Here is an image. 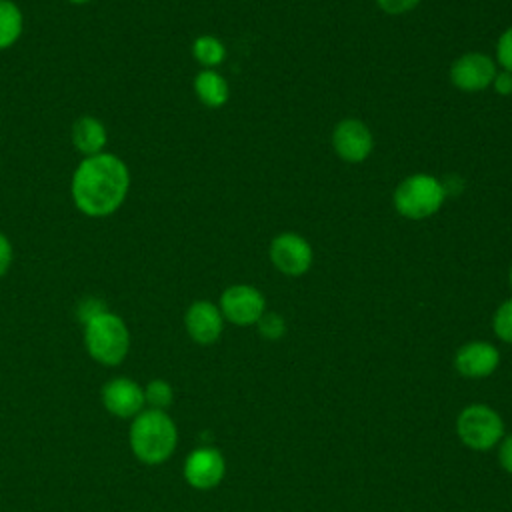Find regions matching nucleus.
<instances>
[{
	"label": "nucleus",
	"instance_id": "f257e3e1",
	"mask_svg": "<svg viewBox=\"0 0 512 512\" xmlns=\"http://www.w3.org/2000/svg\"><path fill=\"white\" fill-rule=\"evenodd\" d=\"M128 192L130 168L112 152L82 158L70 182L74 206L90 218L112 216L124 204Z\"/></svg>",
	"mask_w": 512,
	"mask_h": 512
},
{
	"label": "nucleus",
	"instance_id": "f03ea898",
	"mask_svg": "<svg viewBox=\"0 0 512 512\" xmlns=\"http://www.w3.org/2000/svg\"><path fill=\"white\" fill-rule=\"evenodd\" d=\"M130 448L134 456L150 466L166 462L178 444V430L166 410H142L132 418Z\"/></svg>",
	"mask_w": 512,
	"mask_h": 512
},
{
	"label": "nucleus",
	"instance_id": "7ed1b4c3",
	"mask_svg": "<svg viewBox=\"0 0 512 512\" xmlns=\"http://www.w3.org/2000/svg\"><path fill=\"white\" fill-rule=\"evenodd\" d=\"M84 344L98 364L118 366L128 356L130 332L118 314L102 310L84 322Z\"/></svg>",
	"mask_w": 512,
	"mask_h": 512
},
{
	"label": "nucleus",
	"instance_id": "20e7f679",
	"mask_svg": "<svg viewBox=\"0 0 512 512\" xmlns=\"http://www.w3.org/2000/svg\"><path fill=\"white\" fill-rule=\"evenodd\" d=\"M444 200V184L436 176L424 172L404 178L392 194L396 212L408 220H424L434 216L442 208Z\"/></svg>",
	"mask_w": 512,
	"mask_h": 512
},
{
	"label": "nucleus",
	"instance_id": "39448f33",
	"mask_svg": "<svg viewBox=\"0 0 512 512\" xmlns=\"http://www.w3.org/2000/svg\"><path fill=\"white\" fill-rule=\"evenodd\" d=\"M456 434L466 448L486 452L504 438V420L488 404H470L456 418Z\"/></svg>",
	"mask_w": 512,
	"mask_h": 512
},
{
	"label": "nucleus",
	"instance_id": "423d86ee",
	"mask_svg": "<svg viewBox=\"0 0 512 512\" xmlns=\"http://www.w3.org/2000/svg\"><path fill=\"white\" fill-rule=\"evenodd\" d=\"M218 308L224 320L236 326H252L266 312V298L250 284H232L220 294Z\"/></svg>",
	"mask_w": 512,
	"mask_h": 512
},
{
	"label": "nucleus",
	"instance_id": "0eeeda50",
	"mask_svg": "<svg viewBox=\"0 0 512 512\" xmlns=\"http://www.w3.org/2000/svg\"><path fill=\"white\" fill-rule=\"evenodd\" d=\"M268 254L274 268L286 276L306 274L314 260L310 242L296 232H280L278 236H274Z\"/></svg>",
	"mask_w": 512,
	"mask_h": 512
},
{
	"label": "nucleus",
	"instance_id": "6e6552de",
	"mask_svg": "<svg viewBox=\"0 0 512 512\" xmlns=\"http://www.w3.org/2000/svg\"><path fill=\"white\" fill-rule=\"evenodd\" d=\"M496 62L484 52H466L450 66V82L462 92H482L492 86Z\"/></svg>",
	"mask_w": 512,
	"mask_h": 512
},
{
	"label": "nucleus",
	"instance_id": "1a4fd4ad",
	"mask_svg": "<svg viewBox=\"0 0 512 512\" xmlns=\"http://www.w3.org/2000/svg\"><path fill=\"white\" fill-rule=\"evenodd\" d=\"M226 474V462L218 448L200 446L184 460V480L196 490L216 488Z\"/></svg>",
	"mask_w": 512,
	"mask_h": 512
},
{
	"label": "nucleus",
	"instance_id": "9d476101",
	"mask_svg": "<svg viewBox=\"0 0 512 512\" xmlns=\"http://www.w3.org/2000/svg\"><path fill=\"white\" fill-rule=\"evenodd\" d=\"M332 146L338 158L356 164L364 162L370 156L374 148V138L370 128L362 120L344 118L332 130Z\"/></svg>",
	"mask_w": 512,
	"mask_h": 512
},
{
	"label": "nucleus",
	"instance_id": "9b49d317",
	"mask_svg": "<svg viewBox=\"0 0 512 512\" xmlns=\"http://www.w3.org/2000/svg\"><path fill=\"white\" fill-rule=\"evenodd\" d=\"M104 408L118 418H134L144 410V388L132 378H112L102 388Z\"/></svg>",
	"mask_w": 512,
	"mask_h": 512
},
{
	"label": "nucleus",
	"instance_id": "f8f14e48",
	"mask_svg": "<svg viewBox=\"0 0 512 512\" xmlns=\"http://www.w3.org/2000/svg\"><path fill=\"white\" fill-rule=\"evenodd\" d=\"M184 326L188 336L202 346L214 344L224 330V316L220 308L210 300H196L184 314Z\"/></svg>",
	"mask_w": 512,
	"mask_h": 512
},
{
	"label": "nucleus",
	"instance_id": "ddd939ff",
	"mask_svg": "<svg viewBox=\"0 0 512 512\" xmlns=\"http://www.w3.org/2000/svg\"><path fill=\"white\" fill-rule=\"evenodd\" d=\"M498 364V348L484 340H472L462 344L454 356V368L464 378H486L496 372Z\"/></svg>",
	"mask_w": 512,
	"mask_h": 512
},
{
	"label": "nucleus",
	"instance_id": "4468645a",
	"mask_svg": "<svg viewBox=\"0 0 512 512\" xmlns=\"http://www.w3.org/2000/svg\"><path fill=\"white\" fill-rule=\"evenodd\" d=\"M108 132L100 118L96 116H80L72 124V144L78 150V154L96 156L100 152H106Z\"/></svg>",
	"mask_w": 512,
	"mask_h": 512
},
{
	"label": "nucleus",
	"instance_id": "2eb2a0df",
	"mask_svg": "<svg viewBox=\"0 0 512 512\" xmlns=\"http://www.w3.org/2000/svg\"><path fill=\"white\" fill-rule=\"evenodd\" d=\"M194 94L208 108H222L230 98L226 78L214 68H204L194 76Z\"/></svg>",
	"mask_w": 512,
	"mask_h": 512
},
{
	"label": "nucleus",
	"instance_id": "dca6fc26",
	"mask_svg": "<svg viewBox=\"0 0 512 512\" xmlns=\"http://www.w3.org/2000/svg\"><path fill=\"white\" fill-rule=\"evenodd\" d=\"M24 30V16L16 2L0 0V50L14 46Z\"/></svg>",
	"mask_w": 512,
	"mask_h": 512
},
{
	"label": "nucleus",
	"instance_id": "f3484780",
	"mask_svg": "<svg viewBox=\"0 0 512 512\" xmlns=\"http://www.w3.org/2000/svg\"><path fill=\"white\" fill-rule=\"evenodd\" d=\"M192 56L204 68H214V66H220L224 62L226 48L216 36L202 34L192 42Z\"/></svg>",
	"mask_w": 512,
	"mask_h": 512
},
{
	"label": "nucleus",
	"instance_id": "a211bd4d",
	"mask_svg": "<svg viewBox=\"0 0 512 512\" xmlns=\"http://www.w3.org/2000/svg\"><path fill=\"white\" fill-rule=\"evenodd\" d=\"M144 398H146V404L154 410H166L170 404H172V398H174V390L172 386L166 382V380H150L144 388Z\"/></svg>",
	"mask_w": 512,
	"mask_h": 512
},
{
	"label": "nucleus",
	"instance_id": "6ab92c4d",
	"mask_svg": "<svg viewBox=\"0 0 512 512\" xmlns=\"http://www.w3.org/2000/svg\"><path fill=\"white\" fill-rule=\"evenodd\" d=\"M492 328H494V334H496L502 342L512 344V298L504 300V302L496 308L494 318H492Z\"/></svg>",
	"mask_w": 512,
	"mask_h": 512
},
{
	"label": "nucleus",
	"instance_id": "aec40b11",
	"mask_svg": "<svg viewBox=\"0 0 512 512\" xmlns=\"http://www.w3.org/2000/svg\"><path fill=\"white\" fill-rule=\"evenodd\" d=\"M256 326H258L260 336L266 340H278L286 334V322L276 312H264L262 318L256 322Z\"/></svg>",
	"mask_w": 512,
	"mask_h": 512
},
{
	"label": "nucleus",
	"instance_id": "412c9836",
	"mask_svg": "<svg viewBox=\"0 0 512 512\" xmlns=\"http://www.w3.org/2000/svg\"><path fill=\"white\" fill-rule=\"evenodd\" d=\"M496 60L502 66V70L512 72V26L506 28L496 42Z\"/></svg>",
	"mask_w": 512,
	"mask_h": 512
},
{
	"label": "nucleus",
	"instance_id": "4be33fe9",
	"mask_svg": "<svg viewBox=\"0 0 512 512\" xmlns=\"http://www.w3.org/2000/svg\"><path fill=\"white\" fill-rule=\"evenodd\" d=\"M376 4L380 6L382 12L396 16L414 10L420 4V0H376Z\"/></svg>",
	"mask_w": 512,
	"mask_h": 512
},
{
	"label": "nucleus",
	"instance_id": "5701e85b",
	"mask_svg": "<svg viewBox=\"0 0 512 512\" xmlns=\"http://www.w3.org/2000/svg\"><path fill=\"white\" fill-rule=\"evenodd\" d=\"M498 462L504 472L512 474V434H504L498 442Z\"/></svg>",
	"mask_w": 512,
	"mask_h": 512
},
{
	"label": "nucleus",
	"instance_id": "b1692460",
	"mask_svg": "<svg viewBox=\"0 0 512 512\" xmlns=\"http://www.w3.org/2000/svg\"><path fill=\"white\" fill-rule=\"evenodd\" d=\"M14 260V246L6 234L0 232V278L10 270Z\"/></svg>",
	"mask_w": 512,
	"mask_h": 512
},
{
	"label": "nucleus",
	"instance_id": "393cba45",
	"mask_svg": "<svg viewBox=\"0 0 512 512\" xmlns=\"http://www.w3.org/2000/svg\"><path fill=\"white\" fill-rule=\"evenodd\" d=\"M492 86H494L496 94L510 96L512 94V72L510 70H498L494 80H492Z\"/></svg>",
	"mask_w": 512,
	"mask_h": 512
},
{
	"label": "nucleus",
	"instance_id": "a878e982",
	"mask_svg": "<svg viewBox=\"0 0 512 512\" xmlns=\"http://www.w3.org/2000/svg\"><path fill=\"white\" fill-rule=\"evenodd\" d=\"M68 2H72V4H88L90 0H68Z\"/></svg>",
	"mask_w": 512,
	"mask_h": 512
},
{
	"label": "nucleus",
	"instance_id": "bb28decb",
	"mask_svg": "<svg viewBox=\"0 0 512 512\" xmlns=\"http://www.w3.org/2000/svg\"><path fill=\"white\" fill-rule=\"evenodd\" d=\"M510 286H512V264H510Z\"/></svg>",
	"mask_w": 512,
	"mask_h": 512
}]
</instances>
